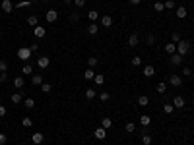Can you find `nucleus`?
Returning <instances> with one entry per match:
<instances>
[{
	"instance_id": "f257e3e1",
	"label": "nucleus",
	"mask_w": 194,
	"mask_h": 145,
	"mask_svg": "<svg viewBox=\"0 0 194 145\" xmlns=\"http://www.w3.org/2000/svg\"><path fill=\"white\" fill-rule=\"evenodd\" d=\"M188 50H190V43L181 39L179 43H177V52H179L181 56H186V54H188Z\"/></svg>"
},
{
	"instance_id": "f03ea898",
	"label": "nucleus",
	"mask_w": 194,
	"mask_h": 145,
	"mask_svg": "<svg viewBox=\"0 0 194 145\" xmlns=\"http://www.w3.org/2000/svg\"><path fill=\"white\" fill-rule=\"evenodd\" d=\"M18 56H19V60H29V58H31V50H29V46H22V49L18 50Z\"/></svg>"
},
{
	"instance_id": "7ed1b4c3",
	"label": "nucleus",
	"mask_w": 194,
	"mask_h": 145,
	"mask_svg": "<svg viewBox=\"0 0 194 145\" xmlns=\"http://www.w3.org/2000/svg\"><path fill=\"white\" fill-rule=\"evenodd\" d=\"M169 83H171L173 87H181V85H182V77L177 76V74H171V76H169Z\"/></svg>"
},
{
	"instance_id": "20e7f679",
	"label": "nucleus",
	"mask_w": 194,
	"mask_h": 145,
	"mask_svg": "<svg viewBox=\"0 0 194 145\" xmlns=\"http://www.w3.org/2000/svg\"><path fill=\"white\" fill-rule=\"evenodd\" d=\"M45 19H47L49 23H55L56 19H58V12H56V10H49V12L45 14Z\"/></svg>"
},
{
	"instance_id": "39448f33",
	"label": "nucleus",
	"mask_w": 194,
	"mask_h": 145,
	"mask_svg": "<svg viewBox=\"0 0 194 145\" xmlns=\"http://www.w3.org/2000/svg\"><path fill=\"white\" fill-rule=\"evenodd\" d=\"M49 64H51V58H49V56H39V58H37V66H39L41 70L49 68Z\"/></svg>"
},
{
	"instance_id": "423d86ee",
	"label": "nucleus",
	"mask_w": 194,
	"mask_h": 145,
	"mask_svg": "<svg viewBox=\"0 0 194 145\" xmlns=\"http://www.w3.org/2000/svg\"><path fill=\"white\" fill-rule=\"evenodd\" d=\"M182 60H185V56H181L179 52L171 54V58H169V62H171L173 66H181V64H182Z\"/></svg>"
},
{
	"instance_id": "0eeeda50",
	"label": "nucleus",
	"mask_w": 194,
	"mask_h": 145,
	"mask_svg": "<svg viewBox=\"0 0 194 145\" xmlns=\"http://www.w3.org/2000/svg\"><path fill=\"white\" fill-rule=\"evenodd\" d=\"M0 8H2V12H4V14H10V12L14 10V4H12V0H2Z\"/></svg>"
},
{
	"instance_id": "6e6552de",
	"label": "nucleus",
	"mask_w": 194,
	"mask_h": 145,
	"mask_svg": "<svg viewBox=\"0 0 194 145\" xmlns=\"http://www.w3.org/2000/svg\"><path fill=\"white\" fill-rule=\"evenodd\" d=\"M31 141H33L35 145H41V143L45 141V136H43V133H39V132H35L33 136H31Z\"/></svg>"
},
{
	"instance_id": "1a4fd4ad",
	"label": "nucleus",
	"mask_w": 194,
	"mask_h": 145,
	"mask_svg": "<svg viewBox=\"0 0 194 145\" xmlns=\"http://www.w3.org/2000/svg\"><path fill=\"white\" fill-rule=\"evenodd\" d=\"M138 43H140L138 35H136V33H132V35L128 37V49H134V46H138Z\"/></svg>"
},
{
	"instance_id": "9d476101",
	"label": "nucleus",
	"mask_w": 194,
	"mask_h": 145,
	"mask_svg": "<svg viewBox=\"0 0 194 145\" xmlns=\"http://www.w3.org/2000/svg\"><path fill=\"white\" fill-rule=\"evenodd\" d=\"M10 101H12L14 105H22V103H23V95H22V91H19V93H14V95L10 97Z\"/></svg>"
},
{
	"instance_id": "9b49d317",
	"label": "nucleus",
	"mask_w": 194,
	"mask_h": 145,
	"mask_svg": "<svg viewBox=\"0 0 194 145\" xmlns=\"http://www.w3.org/2000/svg\"><path fill=\"white\" fill-rule=\"evenodd\" d=\"M95 137L99 139V141H103V139L107 137V130H105V128H101V126H99L97 130H95Z\"/></svg>"
},
{
	"instance_id": "f8f14e48",
	"label": "nucleus",
	"mask_w": 194,
	"mask_h": 145,
	"mask_svg": "<svg viewBox=\"0 0 194 145\" xmlns=\"http://www.w3.org/2000/svg\"><path fill=\"white\" fill-rule=\"evenodd\" d=\"M31 83H33L35 87H41V85H43V76H41V74H35L33 77H31Z\"/></svg>"
},
{
	"instance_id": "ddd939ff",
	"label": "nucleus",
	"mask_w": 194,
	"mask_h": 145,
	"mask_svg": "<svg viewBox=\"0 0 194 145\" xmlns=\"http://www.w3.org/2000/svg\"><path fill=\"white\" fill-rule=\"evenodd\" d=\"M33 29H35V37H37V39H43L47 35V29L41 27V25H37V27H33Z\"/></svg>"
},
{
	"instance_id": "4468645a",
	"label": "nucleus",
	"mask_w": 194,
	"mask_h": 145,
	"mask_svg": "<svg viewBox=\"0 0 194 145\" xmlns=\"http://www.w3.org/2000/svg\"><path fill=\"white\" fill-rule=\"evenodd\" d=\"M175 50H177V43H173V41H171V43L165 45V52L167 54H175Z\"/></svg>"
},
{
	"instance_id": "2eb2a0df",
	"label": "nucleus",
	"mask_w": 194,
	"mask_h": 145,
	"mask_svg": "<svg viewBox=\"0 0 194 145\" xmlns=\"http://www.w3.org/2000/svg\"><path fill=\"white\" fill-rule=\"evenodd\" d=\"M173 106L175 108H185V99L179 95V97H175V101H173Z\"/></svg>"
},
{
	"instance_id": "dca6fc26",
	"label": "nucleus",
	"mask_w": 194,
	"mask_h": 145,
	"mask_svg": "<svg viewBox=\"0 0 194 145\" xmlns=\"http://www.w3.org/2000/svg\"><path fill=\"white\" fill-rule=\"evenodd\" d=\"M23 85H25L23 77H22V76H18V77L14 79V87H16V89H23Z\"/></svg>"
},
{
	"instance_id": "f3484780",
	"label": "nucleus",
	"mask_w": 194,
	"mask_h": 145,
	"mask_svg": "<svg viewBox=\"0 0 194 145\" xmlns=\"http://www.w3.org/2000/svg\"><path fill=\"white\" fill-rule=\"evenodd\" d=\"M101 25H103V27H111V25H113V18H111V15H103V18H101Z\"/></svg>"
},
{
	"instance_id": "a211bd4d",
	"label": "nucleus",
	"mask_w": 194,
	"mask_h": 145,
	"mask_svg": "<svg viewBox=\"0 0 194 145\" xmlns=\"http://www.w3.org/2000/svg\"><path fill=\"white\" fill-rule=\"evenodd\" d=\"M144 76H146V77L155 76V68H153V66H144Z\"/></svg>"
},
{
	"instance_id": "6ab92c4d",
	"label": "nucleus",
	"mask_w": 194,
	"mask_h": 145,
	"mask_svg": "<svg viewBox=\"0 0 194 145\" xmlns=\"http://www.w3.org/2000/svg\"><path fill=\"white\" fill-rule=\"evenodd\" d=\"M97 31H99V27H97L95 22H91L90 25H87V33H90V35H97Z\"/></svg>"
},
{
	"instance_id": "aec40b11",
	"label": "nucleus",
	"mask_w": 194,
	"mask_h": 145,
	"mask_svg": "<svg viewBox=\"0 0 194 145\" xmlns=\"http://www.w3.org/2000/svg\"><path fill=\"white\" fill-rule=\"evenodd\" d=\"M140 124H142L144 128H148L150 124H151V118H150L148 114H142V116H140Z\"/></svg>"
},
{
	"instance_id": "412c9836",
	"label": "nucleus",
	"mask_w": 194,
	"mask_h": 145,
	"mask_svg": "<svg viewBox=\"0 0 194 145\" xmlns=\"http://www.w3.org/2000/svg\"><path fill=\"white\" fill-rule=\"evenodd\" d=\"M27 23H29V25H33V27H37V25H39V18H37L35 14H31L29 18H27Z\"/></svg>"
},
{
	"instance_id": "4be33fe9",
	"label": "nucleus",
	"mask_w": 194,
	"mask_h": 145,
	"mask_svg": "<svg viewBox=\"0 0 194 145\" xmlns=\"http://www.w3.org/2000/svg\"><path fill=\"white\" fill-rule=\"evenodd\" d=\"M186 14H188V12H186L185 6H179V8H177V18L182 19V18H186Z\"/></svg>"
},
{
	"instance_id": "5701e85b",
	"label": "nucleus",
	"mask_w": 194,
	"mask_h": 145,
	"mask_svg": "<svg viewBox=\"0 0 194 145\" xmlns=\"http://www.w3.org/2000/svg\"><path fill=\"white\" fill-rule=\"evenodd\" d=\"M93 81H95V85H103V83H105V76H103V74H95Z\"/></svg>"
},
{
	"instance_id": "b1692460",
	"label": "nucleus",
	"mask_w": 194,
	"mask_h": 145,
	"mask_svg": "<svg viewBox=\"0 0 194 145\" xmlns=\"http://www.w3.org/2000/svg\"><path fill=\"white\" fill-rule=\"evenodd\" d=\"M111 126H113V120H111V118H103V120H101V128H105V130H109Z\"/></svg>"
},
{
	"instance_id": "393cba45",
	"label": "nucleus",
	"mask_w": 194,
	"mask_h": 145,
	"mask_svg": "<svg viewBox=\"0 0 194 145\" xmlns=\"http://www.w3.org/2000/svg\"><path fill=\"white\" fill-rule=\"evenodd\" d=\"M83 77H86V79H93V77H95V72H93V68H87L86 72H83Z\"/></svg>"
},
{
	"instance_id": "a878e982",
	"label": "nucleus",
	"mask_w": 194,
	"mask_h": 145,
	"mask_svg": "<svg viewBox=\"0 0 194 145\" xmlns=\"http://www.w3.org/2000/svg\"><path fill=\"white\" fill-rule=\"evenodd\" d=\"M95 95H97V91H95V89H86V99H87V101L95 99Z\"/></svg>"
},
{
	"instance_id": "bb28decb",
	"label": "nucleus",
	"mask_w": 194,
	"mask_h": 145,
	"mask_svg": "<svg viewBox=\"0 0 194 145\" xmlns=\"http://www.w3.org/2000/svg\"><path fill=\"white\" fill-rule=\"evenodd\" d=\"M148 103H150V99H148L146 95H140V97H138V105H140V106H148Z\"/></svg>"
},
{
	"instance_id": "cd10ccee",
	"label": "nucleus",
	"mask_w": 194,
	"mask_h": 145,
	"mask_svg": "<svg viewBox=\"0 0 194 145\" xmlns=\"http://www.w3.org/2000/svg\"><path fill=\"white\" fill-rule=\"evenodd\" d=\"M23 105H25V108H27V110H33V108H35V101H33V99H25Z\"/></svg>"
},
{
	"instance_id": "c85d7f7f",
	"label": "nucleus",
	"mask_w": 194,
	"mask_h": 145,
	"mask_svg": "<svg viewBox=\"0 0 194 145\" xmlns=\"http://www.w3.org/2000/svg\"><path fill=\"white\" fill-rule=\"evenodd\" d=\"M153 10H155V12H163V10H165V4H163V2H159V0H157V2L153 4Z\"/></svg>"
},
{
	"instance_id": "c756f323",
	"label": "nucleus",
	"mask_w": 194,
	"mask_h": 145,
	"mask_svg": "<svg viewBox=\"0 0 194 145\" xmlns=\"http://www.w3.org/2000/svg\"><path fill=\"white\" fill-rule=\"evenodd\" d=\"M142 143L144 145H151V136L150 133H142Z\"/></svg>"
},
{
	"instance_id": "7c9ffc66",
	"label": "nucleus",
	"mask_w": 194,
	"mask_h": 145,
	"mask_svg": "<svg viewBox=\"0 0 194 145\" xmlns=\"http://www.w3.org/2000/svg\"><path fill=\"white\" fill-rule=\"evenodd\" d=\"M155 89H157V93H165V91H167V83H163V81H161V83H157Z\"/></svg>"
},
{
	"instance_id": "2f4dec72",
	"label": "nucleus",
	"mask_w": 194,
	"mask_h": 145,
	"mask_svg": "<svg viewBox=\"0 0 194 145\" xmlns=\"http://www.w3.org/2000/svg\"><path fill=\"white\" fill-rule=\"evenodd\" d=\"M22 124H23V126H25V128H31V126H33V120H31V118H29V116H25V118H23V120H22Z\"/></svg>"
},
{
	"instance_id": "473e14b6",
	"label": "nucleus",
	"mask_w": 194,
	"mask_h": 145,
	"mask_svg": "<svg viewBox=\"0 0 194 145\" xmlns=\"http://www.w3.org/2000/svg\"><path fill=\"white\" fill-rule=\"evenodd\" d=\"M97 62H99V60L95 58V56H91V58L87 60V66H90V68H95V66H97Z\"/></svg>"
},
{
	"instance_id": "72a5a7b5",
	"label": "nucleus",
	"mask_w": 194,
	"mask_h": 145,
	"mask_svg": "<svg viewBox=\"0 0 194 145\" xmlns=\"http://www.w3.org/2000/svg\"><path fill=\"white\" fill-rule=\"evenodd\" d=\"M31 6V0H22V2H18V8H29Z\"/></svg>"
},
{
	"instance_id": "f704fd0d",
	"label": "nucleus",
	"mask_w": 194,
	"mask_h": 145,
	"mask_svg": "<svg viewBox=\"0 0 194 145\" xmlns=\"http://www.w3.org/2000/svg\"><path fill=\"white\" fill-rule=\"evenodd\" d=\"M124 130H126L128 133H132V132L136 130V126H134V124H132V122H126V126H124Z\"/></svg>"
},
{
	"instance_id": "c9c22d12",
	"label": "nucleus",
	"mask_w": 194,
	"mask_h": 145,
	"mask_svg": "<svg viewBox=\"0 0 194 145\" xmlns=\"http://www.w3.org/2000/svg\"><path fill=\"white\" fill-rule=\"evenodd\" d=\"M99 99H101L103 103H107L109 99H111V95H109V93H107V91H103V93H101V95H99Z\"/></svg>"
},
{
	"instance_id": "e433bc0d",
	"label": "nucleus",
	"mask_w": 194,
	"mask_h": 145,
	"mask_svg": "<svg viewBox=\"0 0 194 145\" xmlns=\"http://www.w3.org/2000/svg\"><path fill=\"white\" fill-rule=\"evenodd\" d=\"M0 72H8V62L6 60H0Z\"/></svg>"
},
{
	"instance_id": "4c0bfd02",
	"label": "nucleus",
	"mask_w": 194,
	"mask_h": 145,
	"mask_svg": "<svg viewBox=\"0 0 194 145\" xmlns=\"http://www.w3.org/2000/svg\"><path fill=\"white\" fill-rule=\"evenodd\" d=\"M51 89H52L51 83H43V85H41V91H43V93H51Z\"/></svg>"
},
{
	"instance_id": "58836bf2",
	"label": "nucleus",
	"mask_w": 194,
	"mask_h": 145,
	"mask_svg": "<svg viewBox=\"0 0 194 145\" xmlns=\"http://www.w3.org/2000/svg\"><path fill=\"white\" fill-rule=\"evenodd\" d=\"M171 41H173V43H179V41H181V33H177V31H175V33L171 35Z\"/></svg>"
},
{
	"instance_id": "ea45409f",
	"label": "nucleus",
	"mask_w": 194,
	"mask_h": 145,
	"mask_svg": "<svg viewBox=\"0 0 194 145\" xmlns=\"http://www.w3.org/2000/svg\"><path fill=\"white\" fill-rule=\"evenodd\" d=\"M87 18H90L91 22H95V19H97V10H91V12L87 14Z\"/></svg>"
},
{
	"instance_id": "a19ab883",
	"label": "nucleus",
	"mask_w": 194,
	"mask_h": 145,
	"mask_svg": "<svg viewBox=\"0 0 194 145\" xmlns=\"http://www.w3.org/2000/svg\"><path fill=\"white\" fill-rule=\"evenodd\" d=\"M163 4H165V8H167V10H173V8H175V2H173V0H165Z\"/></svg>"
},
{
	"instance_id": "79ce46f5",
	"label": "nucleus",
	"mask_w": 194,
	"mask_h": 145,
	"mask_svg": "<svg viewBox=\"0 0 194 145\" xmlns=\"http://www.w3.org/2000/svg\"><path fill=\"white\" fill-rule=\"evenodd\" d=\"M142 64V58L140 56H132V66H140Z\"/></svg>"
},
{
	"instance_id": "37998d69",
	"label": "nucleus",
	"mask_w": 194,
	"mask_h": 145,
	"mask_svg": "<svg viewBox=\"0 0 194 145\" xmlns=\"http://www.w3.org/2000/svg\"><path fill=\"white\" fill-rule=\"evenodd\" d=\"M163 110H165V114H171V112L175 110V106H173V105H165V106H163Z\"/></svg>"
},
{
	"instance_id": "c03bdc74",
	"label": "nucleus",
	"mask_w": 194,
	"mask_h": 145,
	"mask_svg": "<svg viewBox=\"0 0 194 145\" xmlns=\"http://www.w3.org/2000/svg\"><path fill=\"white\" fill-rule=\"evenodd\" d=\"M182 76H185V77H192V70L190 68H182Z\"/></svg>"
},
{
	"instance_id": "a18cd8bd",
	"label": "nucleus",
	"mask_w": 194,
	"mask_h": 145,
	"mask_svg": "<svg viewBox=\"0 0 194 145\" xmlns=\"http://www.w3.org/2000/svg\"><path fill=\"white\" fill-rule=\"evenodd\" d=\"M31 72H33V68H31L29 64H25V66H23V70H22V74H31Z\"/></svg>"
},
{
	"instance_id": "49530a36",
	"label": "nucleus",
	"mask_w": 194,
	"mask_h": 145,
	"mask_svg": "<svg viewBox=\"0 0 194 145\" xmlns=\"http://www.w3.org/2000/svg\"><path fill=\"white\" fill-rule=\"evenodd\" d=\"M6 79H8V74L6 72H0V83H4Z\"/></svg>"
},
{
	"instance_id": "de8ad7c7",
	"label": "nucleus",
	"mask_w": 194,
	"mask_h": 145,
	"mask_svg": "<svg viewBox=\"0 0 194 145\" xmlns=\"http://www.w3.org/2000/svg\"><path fill=\"white\" fill-rule=\"evenodd\" d=\"M74 4L78 8H83V6H86V0H74Z\"/></svg>"
},
{
	"instance_id": "09e8293b",
	"label": "nucleus",
	"mask_w": 194,
	"mask_h": 145,
	"mask_svg": "<svg viewBox=\"0 0 194 145\" xmlns=\"http://www.w3.org/2000/svg\"><path fill=\"white\" fill-rule=\"evenodd\" d=\"M146 41H148V45H153V43H155V37H153V35H148Z\"/></svg>"
},
{
	"instance_id": "8fccbe9b",
	"label": "nucleus",
	"mask_w": 194,
	"mask_h": 145,
	"mask_svg": "<svg viewBox=\"0 0 194 145\" xmlns=\"http://www.w3.org/2000/svg\"><path fill=\"white\" fill-rule=\"evenodd\" d=\"M6 106H4V105H0V118H2V116H6Z\"/></svg>"
},
{
	"instance_id": "3c124183",
	"label": "nucleus",
	"mask_w": 194,
	"mask_h": 145,
	"mask_svg": "<svg viewBox=\"0 0 194 145\" xmlns=\"http://www.w3.org/2000/svg\"><path fill=\"white\" fill-rule=\"evenodd\" d=\"M6 141H8V137L4 136V133H0V145H4V143H6Z\"/></svg>"
},
{
	"instance_id": "603ef678",
	"label": "nucleus",
	"mask_w": 194,
	"mask_h": 145,
	"mask_svg": "<svg viewBox=\"0 0 194 145\" xmlns=\"http://www.w3.org/2000/svg\"><path fill=\"white\" fill-rule=\"evenodd\" d=\"M39 49V45L37 43H33V45H29V50H31V52H35V50H37Z\"/></svg>"
},
{
	"instance_id": "864d4df0",
	"label": "nucleus",
	"mask_w": 194,
	"mask_h": 145,
	"mask_svg": "<svg viewBox=\"0 0 194 145\" xmlns=\"http://www.w3.org/2000/svg\"><path fill=\"white\" fill-rule=\"evenodd\" d=\"M128 2H130V4H132V6H138V4H140V2H142V0H128Z\"/></svg>"
},
{
	"instance_id": "5fc2aeb1",
	"label": "nucleus",
	"mask_w": 194,
	"mask_h": 145,
	"mask_svg": "<svg viewBox=\"0 0 194 145\" xmlns=\"http://www.w3.org/2000/svg\"><path fill=\"white\" fill-rule=\"evenodd\" d=\"M70 22H78V14H72L70 15Z\"/></svg>"
},
{
	"instance_id": "6e6d98bb",
	"label": "nucleus",
	"mask_w": 194,
	"mask_h": 145,
	"mask_svg": "<svg viewBox=\"0 0 194 145\" xmlns=\"http://www.w3.org/2000/svg\"><path fill=\"white\" fill-rule=\"evenodd\" d=\"M72 2H74V0H64V4H66V6H68V4H72Z\"/></svg>"
},
{
	"instance_id": "4d7b16f0",
	"label": "nucleus",
	"mask_w": 194,
	"mask_h": 145,
	"mask_svg": "<svg viewBox=\"0 0 194 145\" xmlns=\"http://www.w3.org/2000/svg\"><path fill=\"white\" fill-rule=\"evenodd\" d=\"M41 2H49V0H41Z\"/></svg>"
},
{
	"instance_id": "13d9d810",
	"label": "nucleus",
	"mask_w": 194,
	"mask_h": 145,
	"mask_svg": "<svg viewBox=\"0 0 194 145\" xmlns=\"http://www.w3.org/2000/svg\"><path fill=\"white\" fill-rule=\"evenodd\" d=\"M31 2H33V0H31Z\"/></svg>"
},
{
	"instance_id": "bf43d9fd",
	"label": "nucleus",
	"mask_w": 194,
	"mask_h": 145,
	"mask_svg": "<svg viewBox=\"0 0 194 145\" xmlns=\"http://www.w3.org/2000/svg\"><path fill=\"white\" fill-rule=\"evenodd\" d=\"M159 2H161V0H159Z\"/></svg>"
}]
</instances>
